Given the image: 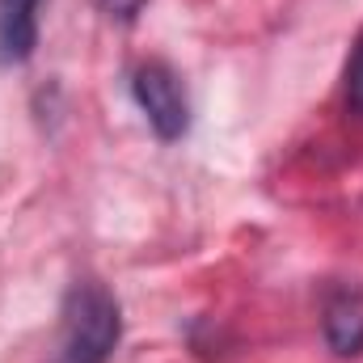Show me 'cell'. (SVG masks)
Masks as SVG:
<instances>
[{"label":"cell","mask_w":363,"mask_h":363,"mask_svg":"<svg viewBox=\"0 0 363 363\" xmlns=\"http://www.w3.org/2000/svg\"><path fill=\"white\" fill-rule=\"evenodd\" d=\"M118 338H123L118 300L97 279H81L68 291V304H64L60 363H106L114 355Z\"/></svg>","instance_id":"6da1fadb"},{"label":"cell","mask_w":363,"mask_h":363,"mask_svg":"<svg viewBox=\"0 0 363 363\" xmlns=\"http://www.w3.org/2000/svg\"><path fill=\"white\" fill-rule=\"evenodd\" d=\"M131 93L148 118V127L161 135V140H178L190 127V101H186V89H182L178 72L161 60L152 64H140L135 77H131Z\"/></svg>","instance_id":"7a4b0ae2"},{"label":"cell","mask_w":363,"mask_h":363,"mask_svg":"<svg viewBox=\"0 0 363 363\" xmlns=\"http://www.w3.org/2000/svg\"><path fill=\"white\" fill-rule=\"evenodd\" d=\"M43 0H0V64H26L38 47Z\"/></svg>","instance_id":"3957f363"},{"label":"cell","mask_w":363,"mask_h":363,"mask_svg":"<svg viewBox=\"0 0 363 363\" xmlns=\"http://www.w3.org/2000/svg\"><path fill=\"white\" fill-rule=\"evenodd\" d=\"M325 342L334 355L355 359L363 351V300L355 291H334L325 304Z\"/></svg>","instance_id":"277c9868"},{"label":"cell","mask_w":363,"mask_h":363,"mask_svg":"<svg viewBox=\"0 0 363 363\" xmlns=\"http://www.w3.org/2000/svg\"><path fill=\"white\" fill-rule=\"evenodd\" d=\"M347 106L355 114H363V38L351 55V68H347Z\"/></svg>","instance_id":"5b68a950"},{"label":"cell","mask_w":363,"mask_h":363,"mask_svg":"<svg viewBox=\"0 0 363 363\" xmlns=\"http://www.w3.org/2000/svg\"><path fill=\"white\" fill-rule=\"evenodd\" d=\"M97 4H101V13L114 17V21H135V13H140L148 0H97Z\"/></svg>","instance_id":"8992f818"}]
</instances>
